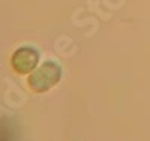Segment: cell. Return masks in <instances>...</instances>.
I'll return each instance as SVG.
<instances>
[{
    "label": "cell",
    "mask_w": 150,
    "mask_h": 141,
    "mask_svg": "<svg viewBox=\"0 0 150 141\" xmlns=\"http://www.w3.org/2000/svg\"><path fill=\"white\" fill-rule=\"evenodd\" d=\"M62 77V71L54 62H45L39 68H35L29 77V87L35 93H44L54 87Z\"/></svg>",
    "instance_id": "1"
},
{
    "label": "cell",
    "mask_w": 150,
    "mask_h": 141,
    "mask_svg": "<svg viewBox=\"0 0 150 141\" xmlns=\"http://www.w3.org/2000/svg\"><path fill=\"white\" fill-rule=\"evenodd\" d=\"M39 62V53L30 47L18 48L11 57V66L17 74H30Z\"/></svg>",
    "instance_id": "2"
}]
</instances>
